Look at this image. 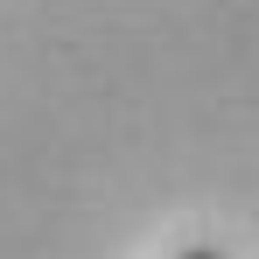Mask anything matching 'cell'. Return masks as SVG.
Returning a JSON list of instances; mask_svg holds the SVG:
<instances>
[{
  "instance_id": "6da1fadb",
  "label": "cell",
  "mask_w": 259,
  "mask_h": 259,
  "mask_svg": "<svg viewBox=\"0 0 259 259\" xmlns=\"http://www.w3.org/2000/svg\"><path fill=\"white\" fill-rule=\"evenodd\" d=\"M182 259H224V252H217V245H189Z\"/></svg>"
}]
</instances>
